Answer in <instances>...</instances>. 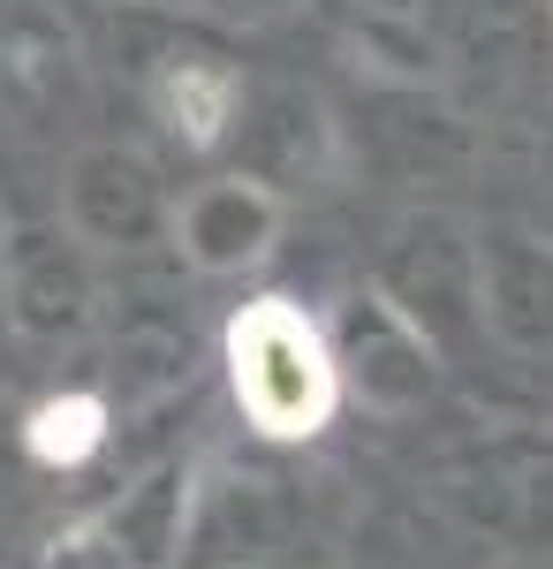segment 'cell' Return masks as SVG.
<instances>
[{"label":"cell","mask_w":553,"mask_h":569,"mask_svg":"<svg viewBox=\"0 0 553 569\" xmlns=\"http://www.w3.org/2000/svg\"><path fill=\"white\" fill-rule=\"evenodd\" d=\"M220 357H228V388H235L243 426H258L265 440H311L334 426L341 388H334L326 335L289 297H258V305L235 311Z\"/></svg>","instance_id":"1"},{"label":"cell","mask_w":553,"mask_h":569,"mask_svg":"<svg viewBox=\"0 0 553 569\" xmlns=\"http://www.w3.org/2000/svg\"><path fill=\"white\" fill-rule=\"evenodd\" d=\"M319 335H326V357H334L341 402L372 410V418H386V426L425 418L432 402L448 395V350L386 297L380 281H356Z\"/></svg>","instance_id":"2"},{"label":"cell","mask_w":553,"mask_h":569,"mask_svg":"<svg viewBox=\"0 0 553 569\" xmlns=\"http://www.w3.org/2000/svg\"><path fill=\"white\" fill-rule=\"evenodd\" d=\"M440 509L470 531L509 539L515 555H553V433L546 426H493L440 456L432 471Z\"/></svg>","instance_id":"3"},{"label":"cell","mask_w":553,"mask_h":569,"mask_svg":"<svg viewBox=\"0 0 553 569\" xmlns=\"http://www.w3.org/2000/svg\"><path fill=\"white\" fill-rule=\"evenodd\" d=\"M107 311V259L77 243L61 213L16 220L0 228V319L23 335V342H84Z\"/></svg>","instance_id":"4"},{"label":"cell","mask_w":553,"mask_h":569,"mask_svg":"<svg viewBox=\"0 0 553 569\" xmlns=\"http://www.w3.org/2000/svg\"><path fill=\"white\" fill-rule=\"evenodd\" d=\"M61 228L91 243L99 259H137L152 243H168V213H174V190L168 176L152 168L144 144L129 137H84L69 160H61Z\"/></svg>","instance_id":"5"},{"label":"cell","mask_w":553,"mask_h":569,"mask_svg":"<svg viewBox=\"0 0 553 569\" xmlns=\"http://www.w3.org/2000/svg\"><path fill=\"white\" fill-rule=\"evenodd\" d=\"M470 319L515 365H553V228L485 220L470 236Z\"/></svg>","instance_id":"6"},{"label":"cell","mask_w":553,"mask_h":569,"mask_svg":"<svg viewBox=\"0 0 553 569\" xmlns=\"http://www.w3.org/2000/svg\"><path fill=\"white\" fill-rule=\"evenodd\" d=\"M281 228H289V198L265 176H205L174 198L168 213V243L174 259L205 281H235V273H258V266L281 251Z\"/></svg>","instance_id":"7"},{"label":"cell","mask_w":553,"mask_h":569,"mask_svg":"<svg viewBox=\"0 0 553 569\" xmlns=\"http://www.w3.org/2000/svg\"><path fill=\"white\" fill-rule=\"evenodd\" d=\"M182 517H190V471H182V463H160L152 479L122 486V501H114V517H107L114 562L168 569L174 547H182Z\"/></svg>","instance_id":"8"},{"label":"cell","mask_w":553,"mask_h":569,"mask_svg":"<svg viewBox=\"0 0 553 569\" xmlns=\"http://www.w3.org/2000/svg\"><path fill=\"white\" fill-rule=\"evenodd\" d=\"M235 99H243V84L228 69H213V61H174L168 84H160V107L174 114V130L190 137V144H213L235 122Z\"/></svg>","instance_id":"9"},{"label":"cell","mask_w":553,"mask_h":569,"mask_svg":"<svg viewBox=\"0 0 553 569\" xmlns=\"http://www.w3.org/2000/svg\"><path fill=\"white\" fill-rule=\"evenodd\" d=\"M99 440H107V410L91 395H53L31 410V456L39 463H84Z\"/></svg>","instance_id":"10"},{"label":"cell","mask_w":553,"mask_h":569,"mask_svg":"<svg viewBox=\"0 0 553 569\" xmlns=\"http://www.w3.org/2000/svg\"><path fill=\"white\" fill-rule=\"evenodd\" d=\"M205 8H228V16H281V8H296V0H205Z\"/></svg>","instance_id":"11"}]
</instances>
